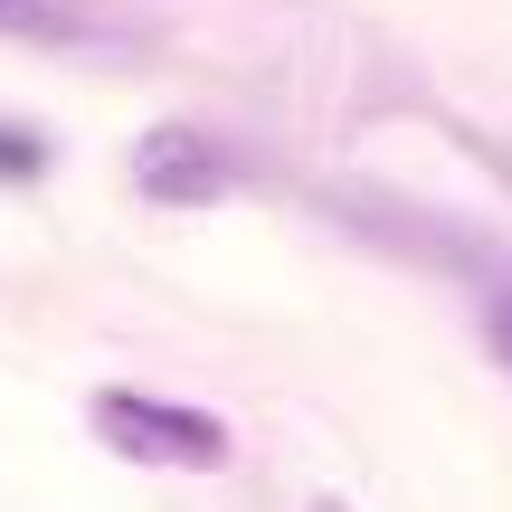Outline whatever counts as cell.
<instances>
[{"label": "cell", "mask_w": 512, "mask_h": 512, "mask_svg": "<svg viewBox=\"0 0 512 512\" xmlns=\"http://www.w3.org/2000/svg\"><path fill=\"white\" fill-rule=\"evenodd\" d=\"M95 437L114 446L124 465H228V427L209 408L152 399V389H95Z\"/></svg>", "instance_id": "cell-1"}, {"label": "cell", "mask_w": 512, "mask_h": 512, "mask_svg": "<svg viewBox=\"0 0 512 512\" xmlns=\"http://www.w3.org/2000/svg\"><path fill=\"white\" fill-rule=\"evenodd\" d=\"M133 181H143V200H162V209H209V200L238 190V162H228L200 124H152L143 143H133Z\"/></svg>", "instance_id": "cell-2"}, {"label": "cell", "mask_w": 512, "mask_h": 512, "mask_svg": "<svg viewBox=\"0 0 512 512\" xmlns=\"http://www.w3.org/2000/svg\"><path fill=\"white\" fill-rule=\"evenodd\" d=\"M0 29L10 38H76V19L57 0H0Z\"/></svg>", "instance_id": "cell-3"}, {"label": "cell", "mask_w": 512, "mask_h": 512, "mask_svg": "<svg viewBox=\"0 0 512 512\" xmlns=\"http://www.w3.org/2000/svg\"><path fill=\"white\" fill-rule=\"evenodd\" d=\"M38 171H48V143L19 133V124H0V181H38Z\"/></svg>", "instance_id": "cell-4"}, {"label": "cell", "mask_w": 512, "mask_h": 512, "mask_svg": "<svg viewBox=\"0 0 512 512\" xmlns=\"http://www.w3.org/2000/svg\"><path fill=\"white\" fill-rule=\"evenodd\" d=\"M484 342H494V361L512 370V285L494 294V313H484Z\"/></svg>", "instance_id": "cell-5"}, {"label": "cell", "mask_w": 512, "mask_h": 512, "mask_svg": "<svg viewBox=\"0 0 512 512\" xmlns=\"http://www.w3.org/2000/svg\"><path fill=\"white\" fill-rule=\"evenodd\" d=\"M313 512H351V503H313Z\"/></svg>", "instance_id": "cell-6"}]
</instances>
